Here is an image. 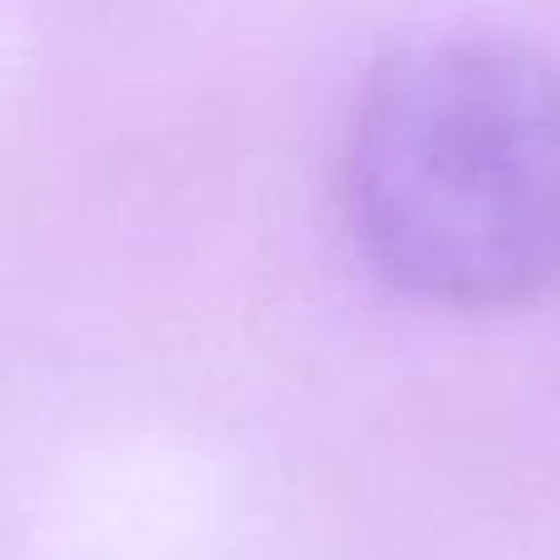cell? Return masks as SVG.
Here are the masks:
<instances>
[{"label":"cell","mask_w":560,"mask_h":560,"mask_svg":"<svg viewBox=\"0 0 560 560\" xmlns=\"http://www.w3.org/2000/svg\"><path fill=\"white\" fill-rule=\"evenodd\" d=\"M339 207L369 271L433 310L560 290V59L482 30L388 49L345 114Z\"/></svg>","instance_id":"1"}]
</instances>
